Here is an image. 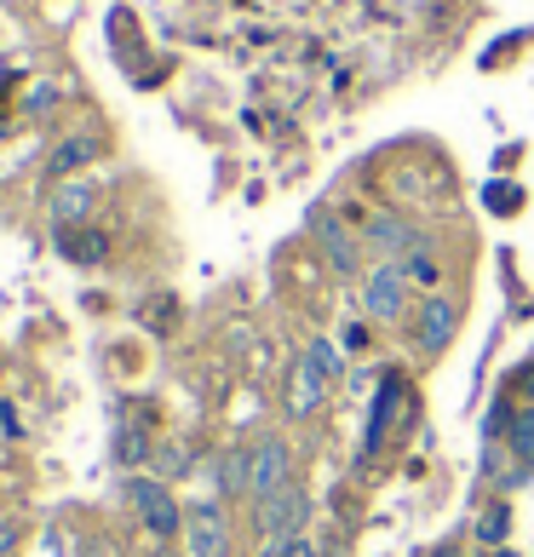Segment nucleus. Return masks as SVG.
<instances>
[{
  "label": "nucleus",
  "mask_w": 534,
  "mask_h": 557,
  "mask_svg": "<svg viewBox=\"0 0 534 557\" xmlns=\"http://www.w3.org/2000/svg\"><path fill=\"white\" fill-rule=\"evenodd\" d=\"M414 385H408L402 368H385L380 385H374V403H368V420H362V448H357V466H374L380 460V448L392 443V431L397 425H414Z\"/></svg>",
  "instance_id": "f257e3e1"
},
{
  "label": "nucleus",
  "mask_w": 534,
  "mask_h": 557,
  "mask_svg": "<svg viewBox=\"0 0 534 557\" xmlns=\"http://www.w3.org/2000/svg\"><path fill=\"white\" fill-rule=\"evenodd\" d=\"M357 299H362V317L380 327H397L414 317V287H408L402 264H368L357 282Z\"/></svg>",
  "instance_id": "f03ea898"
},
{
  "label": "nucleus",
  "mask_w": 534,
  "mask_h": 557,
  "mask_svg": "<svg viewBox=\"0 0 534 557\" xmlns=\"http://www.w3.org/2000/svg\"><path fill=\"white\" fill-rule=\"evenodd\" d=\"M455 339H460V299L425 294L414 305V317H408V345H414L420 357H443Z\"/></svg>",
  "instance_id": "7ed1b4c3"
},
{
  "label": "nucleus",
  "mask_w": 534,
  "mask_h": 557,
  "mask_svg": "<svg viewBox=\"0 0 534 557\" xmlns=\"http://www.w3.org/2000/svg\"><path fill=\"white\" fill-rule=\"evenodd\" d=\"M127 500L138 511V523L156 534V541H173V534H184V506L173 500V483L161 478H144V471H133L127 478Z\"/></svg>",
  "instance_id": "20e7f679"
},
{
  "label": "nucleus",
  "mask_w": 534,
  "mask_h": 557,
  "mask_svg": "<svg viewBox=\"0 0 534 557\" xmlns=\"http://www.w3.org/2000/svg\"><path fill=\"white\" fill-rule=\"evenodd\" d=\"M184 557H231V511H224V500L184 506Z\"/></svg>",
  "instance_id": "39448f33"
},
{
  "label": "nucleus",
  "mask_w": 534,
  "mask_h": 557,
  "mask_svg": "<svg viewBox=\"0 0 534 557\" xmlns=\"http://www.w3.org/2000/svg\"><path fill=\"white\" fill-rule=\"evenodd\" d=\"M311 494H305L299 483H287L282 494H271V500H259L253 506V518H259V534L264 541H294V534L311 529Z\"/></svg>",
  "instance_id": "423d86ee"
},
{
  "label": "nucleus",
  "mask_w": 534,
  "mask_h": 557,
  "mask_svg": "<svg viewBox=\"0 0 534 557\" xmlns=\"http://www.w3.org/2000/svg\"><path fill=\"white\" fill-rule=\"evenodd\" d=\"M425 242L431 236L420 231V224H408L402 213H374V219L362 224V247H368V253H380V264H402Z\"/></svg>",
  "instance_id": "0eeeda50"
},
{
  "label": "nucleus",
  "mask_w": 534,
  "mask_h": 557,
  "mask_svg": "<svg viewBox=\"0 0 534 557\" xmlns=\"http://www.w3.org/2000/svg\"><path fill=\"white\" fill-rule=\"evenodd\" d=\"M287 483H294V443H287L282 431H264L253 443V506L282 494Z\"/></svg>",
  "instance_id": "6e6552de"
},
{
  "label": "nucleus",
  "mask_w": 534,
  "mask_h": 557,
  "mask_svg": "<svg viewBox=\"0 0 534 557\" xmlns=\"http://www.w3.org/2000/svg\"><path fill=\"white\" fill-rule=\"evenodd\" d=\"M327 391H334V385H327L316 368H311V357L299 350V357L287 362V391H282L287 414H294V420H316V414H322V403H327Z\"/></svg>",
  "instance_id": "1a4fd4ad"
},
{
  "label": "nucleus",
  "mask_w": 534,
  "mask_h": 557,
  "mask_svg": "<svg viewBox=\"0 0 534 557\" xmlns=\"http://www.w3.org/2000/svg\"><path fill=\"white\" fill-rule=\"evenodd\" d=\"M311 231H316V242H322V253L334 259V271H339L345 282H362V271H368V264H362V236H351L339 219H327V213L311 219Z\"/></svg>",
  "instance_id": "9d476101"
},
{
  "label": "nucleus",
  "mask_w": 534,
  "mask_h": 557,
  "mask_svg": "<svg viewBox=\"0 0 534 557\" xmlns=\"http://www.w3.org/2000/svg\"><path fill=\"white\" fill-rule=\"evenodd\" d=\"M213 471H219V500H253V443L224 448Z\"/></svg>",
  "instance_id": "9b49d317"
},
{
  "label": "nucleus",
  "mask_w": 534,
  "mask_h": 557,
  "mask_svg": "<svg viewBox=\"0 0 534 557\" xmlns=\"http://www.w3.org/2000/svg\"><path fill=\"white\" fill-rule=\"evenodd\" d=\"M58 253H64L70 264H104L110 259V236L104 231H87V224H64V231H58Z\"/></svg>",
  "instance_id": "f8f14e48"
},
{
  "label": "nucleus",
  "mask_w": 534,
  "mask_h": 557,
  "mask_svg": "<svg viewBox=\"0 0 534 557\" xmlns=\"http://www.w3.org/2000/svg\"><path fill=\"white\" fill-rule=\"evenodd\" d=\"M402 276H408V287H414V294L425 299V294H443V276H448V271H443L437 247L425 242V247H414V253L402 259Z\"/></svg>",
  "instance_id": "ddd939ff"
},
{
  "label": "nucleus",
  "mask_w": 534,
  "mask_h": 557,
  "mask_svg": "<svg viewBox=\"0 0 534 557\" xmlns=\"http://www.w3.org/2000/svg\"><path fill=\"white\" fill-rule=\"evenodd\" d=\"M87 213H92V184L87 178H64L58 196H52V224L64 231V224H80Z\"/></svg>",
  "instance_id": "4468645a"
},
{
  "label": "nucleus",
  "mask_w": 534,
  "mask_h": 557,
  "mask_svg": "<svg viewBox=\"0 0 534 557\" xmlns=\"http://www.w3.org/2000/svg\"><path fill=\"white\" fill-rule=\"evenodd\" d=\"M506 534H511V500H506V494H495V500L477 511V523H471V541L500 552V546H506Z\"/></svg>",
  "instance_id": "2eb2a0df"
},
{
  "label": "nucleus",
  "mask_w": 534,
  "mask_h": 557,
  "mask_svg": "<svg viewBox=\"0 0 534 557\" xmlns=\"http://www.w3.org/2000/svg\"><path fill=\"white\" fill-rule=\"evenodd\" d=\"M115 460L121 466H144V460H156V443H150V425H121L115 431Z\"/></svg>",
  "instance_id": "dca6fc26"
},
{
  "label": "nucleus",
  "mask_w": 534,
  "mask_h": 557,
  "mask_svg": "<svg viewBox=\"0 0 534 557\" xmlns=\"http://www.w3.org/2000/svg\"><path fill=\"white\" fill-rule=\"evenodd\" d=\"M92 156H98V138H87V133L64 138V144H58V156H52V178H70V173H80Z\"/></svg>",
  "instance_id": "f3484780"
},
{
  "label": "nucleus",
  "mask_w": 534,
  "mask_h": 557,
  "mask_svg": "<svg viewBox=\"0 0 534 557\" xmlns=\"http://www.w3.org/2000/svg\"><path fill=\"white\" fill-rule=\"evenodd\" d=\"M305 357H311V368H316L327 385H339V380H345V350H339L334 339H322V334H316L311 345H305Z\"/></svg>",
  "instance_id": "a211bd4d"
},
{
  "label": "nucleus",
  "mask_w": 534,
  "mask_h": 557,
  "mask_svg": "<svg viewBox=\"0 0 534 557\" xmlns=\"http://www.w3.org/2000/svg\"><path fill=\"white\" fill-rule=\"evenodd\" d=\"M511 420H518V408H511V385H506L500 397L488 403V414H483V443H506Z\"/></svg>",
  "instance_id": "6ab92c4d"
},
{
  "label": "nucleus",
  "mask_w": 534,
  "mask_h": 557,
  "mask_svg": "<svg viewBox=\"0 0 534 557\" xmlns=\"http://www.w3.org/2000/svg\"><path fill=\"white\" fill-rule=\"evenodd\" d=\"M506 448L518 454L523 466H534V403L518 408V420H511V431H506Z\"/></svg>",
  "instance_id": "aec40b11"
},
{
  "label": "nucleus",
  "mask_w": 534,
  "mask_h": 557,
  "mask_svg": "<svg viewBox=\"0 0 534 557\" xmlns=\"http://www.w3.org/2000/svg\"><path fill=\"white\" fill-rule=\"evenodd\" d=\"M184 471H190V448L184 443H156V478L173 483V478H184Z\"/></svg>",
  "instance_id": "412c9836"
},
{
  "label": "nucleus",
  "mask_w": 534,
  "mask_h": 557,
  "mask_svg": "<svg viewBox=\"0 0 534 557\" xmlns=\"http://www.w3.org/2000/svg\"><path fill=\"white\" fill-rule=\"evenodd\" d=\"M483 208H488V213H518V208H523V190H518V184H506V178H495V184L483 190Z\"/></svg>",
  "instance_id": "4be33fe9"
},
{
  "label": "nucleus",
  "mask_w": 534,
  "mask_h": 557,
  "mask_svg": "<svg viewBox=\"0 0 534 557\" xmlns=\"http://www.w3.org/2000/svg\"><path fill=\"white\" fill-rule=\"evenodd\" d=\"M259 557H322V546L311 541V534H294V541H264Z\"/></svg>",
  "instance_id": "5701e85b"
},
{
  "label": "nucleus",
  "mask_w": 534,
  "mask_h": 557,
  "mask_svg": "<svg viewBox=\"0 0 534 557\" xmlns=\"http://www.w3.org/2000/svg\"><path fill=\"white\" fill-rule=\"evenodd\" d=\"M511 391H518L523 403H534V357H529V362L518 368V374H511Z\"/></svg>",
  "instance_id": "b1692460"
},
{
  "label": "nucleus",
  "mask_w": 534,
  "mask_h": 557,
  "mask_svg": "<svg viewBox=\"0 0 534 557\" xmlns=\"http://www.w3.org/2000/svg\"><path fill=\"white\" fill-rule=\"evenodd\" d=\"M12 546H17V523H0V557H12Z\"/></svg>",
  "instance_id": "393cba45"
},
{
  "label": "nucleus",
  "mask_w": 534,
  "mask_h": 557,
  "mask_svg": "<svg viewBox=\"0 0 534 557\" xmlns=\"http://www.w3.org/2000/svg\"><path fill=\"white\" fill-rule=\"evenodd\" d=\"M345 345L362 350V345H368V327H362V322H351V327H345Z\"/></svg>",
  "instance_id": "a878e982"
},
{
  "label": "nucleus",
  "mask_w": 534,
  "mask_h": 557,
  "mask_svg": "<svg viewBox=\"0 0 534 557\" xmlns=\"http://www.w3.org/2000/svg\"><path fill=\"white\" fill-rule=\"evenodd\" d=\"M425 557H465V552H460V541H437V546H431Z\"/></svg>",
  "instance_id": "bb28decb"
},
{
  "label": "nucleus",
  "mask_w": 534,
  "mask_h": 557,
  "mask_svg": "<svg viewBox=\"0 0 534 557\" xmlns=\"http://www.w3.org/2000/svg\"><path fill=\"white\" fill-rule=\"evenodd\" d=\"M150 557H178V552H173V546H161V552H150Z\"/></svg>",
  "instance_id": "cd10ccee"
}]
</instances>
